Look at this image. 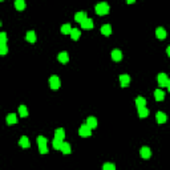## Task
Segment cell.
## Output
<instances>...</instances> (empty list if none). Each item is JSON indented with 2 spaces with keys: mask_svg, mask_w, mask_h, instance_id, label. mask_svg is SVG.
Returning <instances> with one entry per match:
<instances>
[{
  "mask_svg": "<svg viewBox=\"0 0 170 170\" xmlns=\"http://www.w3.org/2000/svg\"><path fill=\"white\" fill-rule=\"evenodd\" d=\"M96 14L100 15V16H104V15H108L109 14V5L104 1H101L96 5Z\"/></svg>",
  "mask_w": 170,
  "mask_h": 170,
  "instance_id": "1",
  "label": "cell"
},
{
  "mask_svg": "<svg viewBox=\"0 0 170 170\" xmlns=\"http://www.w3.org/2000/svg\"><path fill=\"white\" fill-rule=\"evenodd\" d=\"M79 134H80L81 137H89V135L92 134V129H90L88 125H83L80 129H79Z\"/></svg>",
  "mask_w": 170,
  "mask_h": 170,
  "instance_id": "2",
  "label": "cell"
},
{
  "mask_svg": "<svg viewBox=\"0 0 170 170\" xmlns=\"http://www.w3.org/2000/svg\"><path fill=\"white\" fill-rule=\"evenodd\" d=\"M49 87L52 89H59L60 88V79L57 76H52L49 79Z\"/></svg>",
  "mask_w": 170,
  "mask_h": 170,
  "instance_id": "3",
  "label": "cell"
},
{
  "mask_svg": "<svg viewBox=\"0 0 170 170\" xmlns=\"http://www.w3.org/2000/svg\"><path fill=\"white\" fill-rule=\"evenodd\" d=\"M140 156L142 157L144 160H149L150 156H152V152H150V149L148 146H144V148H141V150H140Z\"/></svg>",
  "mask_w": 170,
  "mask_h": 170,
  "instance_id": "4",
  "label": "cell"
},
{
  "mask_svg": "<svg viewBox=\"0 0 170 170\" xmlns=\"http://www.w3.org/2000/svg\"><path fill=\"white\" fill-rule=\"evenodd\" d=\"M167 81H169V77L165 73H160L158 75V84H160V87H167Z\"/></svg>",
  "mask_w": 170,
  "mask_h": 170,
  "instance_id": "5",
  "label": "cell"
},
{
  "mask_svg": "<svg viewBox=\"0 0 170 170\" xmlns=\"http://www.w3.org/2000/svg\"><path fill=\"white\" fill-rule=\"evenodd\" d=\"M129 83H130V77L128 75H121L120 76V84H121V87H128Z\"/></svg>",
  "mask_w": 170,
  "mask_h": 170,
  "instance_id": "6",
  "label": "cell"
},
{
  "mask_svg": "<svg viewBox=\"0 0 170 170\" xmlns=\"http://www.w3.org/2000/svg\"><path fill=\"white\" fill-rule=\"evenodd\" d=\"M156 120H157L158 124H165L166 120H167V117H166V114H165L163 112H158V113L156 114Z\"/></svg>",
  "mask_w": 170,
  "mask_h": 170,
  "instance_id": "7",
  "label": "cell"
},
{
  "mask_svg": "<svg viewBox=\"0 0 170 170\" xmlns=\"http://www.w3.org/2000/svg\"><path fill=\"white\" fill-rule=\"evenodd\" d=\"M112 59H113V61H120V60L122 59V53L120 49H113L112 51Z\"/></svg>",
  "mask_w": 170,
  "mask_h": 170,
  "instance_id": "8",
  "label": "cell"
},
{
  "mask_svg": "<svg viewBox=\"0 0 170 170\" xmlns=\"http://www.w3.org/2000/svg\"><path fill=\"white\" fill-rule=\"evenodd\" d=\"M57 60H59L61 64H66L69 61V57H68V53L66 52H60L59 56H57Z\"/></svg>",
  "mask_w": 170,
  "mask_h": 170,
  "instance_id": "9",
  "label": "cell"
},
{
  "mask_svg": "<svg viewBox=\"0 0 170 170\" xmlns=\"http://www.w3.org/2000/svg\"><path fill=\"white\" fill-rule=\"evenodd\" d=\"M156 36H157V39H160V40H163V39L166 37V31H165L162 27H158V28L156 29Z\"/></svg>",
  "mask_w": 170,
  "mask_h": 170,
  "instance_id": "10",
  "label": "cell"
},
{
  "mask_svg": "<svg viewBox=\"0 0 170 170\" xmlns=\"http://www.w3.org/2000/svg\"><path fill=\"white\" fill-rule=\"evenodd\" d=\"M81 27H83L84 29H92V28H93V20L87 18L83 23H81Z\"/></svg>",
  "mask_w": 170,
  "mask_h": 170,
  "instance_id": "11",
  "label": "cell"
},
{
  "mask_svg": "<svg viewBox=\"0 0 170 170\" xmlns=\"http://www.w3.org/2000/svg\"><path fill=\"white\" fill-rule=\"evenodd\" d=\"M63 144L64 141L63 140H60V138H56L52 141V146H53V149H57V150H61V148H63Z\"/></svg>",
  "mask_w": 170,
  "mask_h": 170,
  "instance_id": "12",
  "label": "cell"
},
{
  "mask_svg": "<svg viewBox=\"0 0 170 170\" xmlns=\"http://www.w3.org/2000/svg\"><path fill=\"white\" fill-rule=\"evenodd\" d=\"M25 39H27L28 43H31V44H33V43H36V33L33 31H28L27 32V36H25Z\"/></svg>",
  "mask_w": 170,
  "mask_h": 170,
  "instance_id": "13",
  "label": "cell"
},
{
  "mask_svg": "<svg viewBox=\"0 0 170 170\" xmlns=\"http://www.w3.org/2000/svg\"><path fill=\"white\" fill-rule=\"evenodd\" d=\"M85 19H87V14H85L84 11H80V12H77V14L75 15V20L79 21V23H83Z\"/></svg>",
  "mask_w": 170,
  "mask_h": 170,
  "instance_id": "14",
  "label": "cell"
},
{
  "mask_svg": "<svg viewBox=\"0 0 170 170\" xmlns=\"http://www.w3.org/2000/svg\"><path fill=\"white\" fill-rule=\"evenodd\" d=\"M19 145L21 146V148H24V149H28L29 148V140H28V137H25V135H23L20 138V141H19Z\"/></svg>",
  "mask_w": 170,
  "mask_h": 170,
  "instance_id": "15",
  "label": "cell"
},
{
  "mask_svg": "<svg viewBox=\"0 0 170 170\" xmlns=\"http://www.w3.org/2000/svg\"><path fill=\"white\" fill-rule=\"evenodd\" d=\"M87 125L89 126L90 129H96V128H97V120H96L94 117H88Z\"/></svg>",
  "mask_w": 170,
  "mask_h": 170,
  "instance_id": "16",
  "label": "cell"
},
{
  "mask_svg": "<svg viewBox=\"0 0 170 170\" xmlns=\"http://www.w3.org/2000/svg\"><path fill=\"white\" fill-rule=\"evenodd\" d=\"M16 122H18V117H16L15 113H11V114L7 116V124L8 125H14V124H16Z\"/></svg>",
  "mask_w": 170,
  "mask_h": 170,
  "instance_id": "17",
  "label": "cell"
},
{
  "mask_svg": "<svg viewBox=\"0 0 170 170\" xmlns=\"http://www.w3.org/2000/svg\"><path fill=\"white\" fill-rule=\"evenodd\" d=\"M101 33L105 36H109L112 33V27L109 24H104L102 27H101Z\"/></svg>",
  "mask_w": 170,
  "mask_h": 170,
  "instance_id": "18",
  "label": "cell"
},
{
  "mask_svg": "<svg viewBox=\"0 0 170 170\" xmlns=\"http://www.w3.org/2000/svg\"><path fill=\"white\" fill-rule=\"evenodd\" d=\"M148 114H149V110H148V108H146V106L138 108V116H140V118L148 117Z\"/></svg>",
  "mask_w": 170,
  "mask_h": 170,
  "instance_id": "19",
  "label": "cell"
},
{
  "mask_svg": "<svg viewBox=\"0 0 170 170\" xmlns=\"http://www.w3.org/2000/svg\"><path fill=\"white\" fill-rule=\"evenodd\" d=\"M15 8H16L18 11H24L25 1L24 0H15Z\"/></svg>",
  "mask_w": 170,
  "mask_h": 170,
  "instance_id": "20",
  "label": "cell"
},
{
  "mask_svg": "<svg viewBox=\"0 0 170 170\" xmlns=\"http://www.w3.org/2000/svg\"><path fill=\"white\" fill-rule=\"evenodd\" d=\"M55 137L56 138H60V140H64L65 138V132H64V129H56L55 130Z\"/></svg>",
  "mask_w": 170,
  "mask_h": 170,
  "instance_id": "21",
  "label": "cell"
},
{
  "mask_svg": "<svg viewBox=\"0 0 170 170\" xmlns=\"http://www.w3.org/2000/svg\"><path fill=\"white\" fill-rule=\"evenodd\" d=\"M80 35H81V32H80V29H77V28L72 29V32H70V37H72V40H79V39H80Z\"/></svg>",
  "mask_w": 170,
  "mask_h": 170,
  "instance_id": "22",
  "label": "cell"
},
{
  "mask_svg": "<svg viewBox=\"0 0 170 170\" xmlns=\"http://www.w3.org/2000/svg\"><path fill=\"white\" fill-rule=\"evenodd\" d=\"M154 97H156L157 101H162L163 98H165V93H163L161 89H157L156 92H154Z\"/></svg>",
  "mask_w": 170,
  "mask_h": 170,
  "instance_id": "23",
  "label": "cell"
},
{
  "mask_svg": "<svg viewBox=\"0 0 170 170\" xmlns=\"http://www.w3.org/2000/svg\"><path fill=\"white\" fill-rule=\"evenodd\" d=\"M70 32H72V27H70L69 24H64L63 27H61V33H64V35H70Z\"/></svg>",
  "mask_w": 170,
  "mask_h": 170,
  "instance_id": "24",
  "label": "cell"
},
{
  "mask_svg": "<svg viewBox=\"0 0 170 170\" xmlns=\"http://www.w3.org/2000/svg\"><path fill=\"white\" fill-rule=\"evenodd\" d=\"M135 105H137V108L146 106V100L144 97H137L135 98Z\"/></svg>",
  "mask_w": 170,
  "mask_h": 170,
  "instance_id": "25",
  "label": "cell"
},
{
  "mask_svg": "<svg viewBox=\"0 0 170 170\" xmlns=\"http://www.w3.org/2000/svg\"><path fill=\"white\" fill-rule=\"evenodd\" d=\"M19 114H20L21 117H27L28 116V110L24 105H20V106H19Z\"/></svg>",
  "mask_w": 170,
  "mask_h": 170,
  "instance_id": "26",
  "label": "cell"
},
{
  "mask_svg": "<svg viewBox=\"0 0 170 170\" xmlns=\"http://www.w3.org/2000/svg\"><path fill=\"white\" fill-rule=\"evenodd\" d=\"M61 152L64 153V154H69L72 150H70V145L68 142H64L63 144V148H61Z\"/></svg>",
  "mask_w": 170,
  "mask_h": 170,
  "instance_id": "27",
  "label": "cell"
},
{
  "mask_svg": "<svg viewBox=\"0 0 170 170\" xmlns=\"http://www.w3.org/2000/svg\"><path fill=\"white\" fill-rule=\"evenodd\" d=\"M37 145H39V148H40V146H47V138L43 137V135H39L37 137Z\"/></svg>",
  "mask_w": 170,
  "mask_h": 170,
  "instance_id": "28",
  "label": "cell"
},
{
  "mask_svg": "<svg viewBox=\"0 0 170 170\" xmlns=\"http://www.w3.org/2000/svg\"><path fill=\"white\" fill-rule=\"evenodd\" d=\"M8 52V48H7V44H1L0 45V55H7Z\"/></svg>",
  "mask_w": 170,
  "mask_h": 170,
  "instance_id": "29",
  "label": "cell"
},
{
  "mask_svg": "<svg viewBox=\"0 0 170 170\" xmlns=\"http://www.w3.org/2000/svg\"><path fill=\"white\" fill-rule=\"evenodd\" d=\"M1 44H7V35H5L4 32L0 33V45Z\"/></svg>",
  "mask_w": 170,
  "mask_h": 170,
  "instance_id": "30",
  "label": "cell"
},
{
  "mask_svg": "<svg viewBox=\"0 0 170 170\" xmlns=\"http://www.w3.org/2000/svg\"><path fill=\"white\" fill-rule=\"evenodd\" d=\"M102 169L104 170H114L116 166L113 165V163H105L104 166H102Z\"/></svg>",
  "mask_w": 170,
  "mask_h": 170,
  "instance_id": "31",
  "label": "cell"
},
{
  "mask_svg": "<svg viewBox=\"0 0 170 170\" xmlns=\"http://www.w3.org/2000/svg\"><path fill=\"white\" fill-rule=\"evenodd\" d=\"M39 152L41 153V154H47V153H48V149H47V146H40V148H39Z\"/></svg>",
  "mask_w": 170,
  "mask_h": 170,
  "instance_id": "32",
  "label": "cell"
},
{
  "mask_svg": "<svg viewBox=\"0 0 170 170\" xmlns=\"http://www.w3.org/2000/svg\"><path fill=\"white\" fill-rule=\"evenodd\" d=\"M166 53H167V56H169V57H170V45H169V47H167V49H166Z\"/></svg>",
  "mask_w": 170,
  "mask_h": 170,
  "instance_id": "33",
  "label": "cell"
},
{
  "mask_svg": "<svg viewBox=\"0 0 170 170\" xmlns=\"http://www.w3.org/2000/svg\"><path fill=\"white\" fill-rule=\"evenodd\" d=\"M134 1H135V0H126V3H128V4H133Z\"/></svg>",
  "mask_w": 170,
  "mask_h": 170,
  "instance_id": "34",
  "label": "cell"
},
{
  "mask_svg": "<svg viewBox=\"0 0 170 170\" xmlns=\"http://www.w3.org/2000/svg\"><path fill=\"white\" fill-rule=\"evenodd\" d=\"M167 89H169V92H170V79H169V81H167Z\"/></svg>",
  "mask_w": 170,
  "mask_h": 170,
  "instance_id": "35",
  "label": "cell"
},
{
  "mask_svg": "<svg viewBox=\"0 0 170 170\" xmlns=\"http://www.w3.org/2000/svg\"><path fill=\"white\" fill-rule=\"evenodd\" d=\"M0 1H4V0H0Z\"/></svg>",
  "mask_w": 170,
  "mask_h": 170,
  "instance_id": "36",
  "label": "cell"
}]
</instances>
